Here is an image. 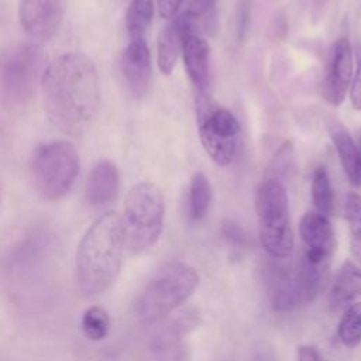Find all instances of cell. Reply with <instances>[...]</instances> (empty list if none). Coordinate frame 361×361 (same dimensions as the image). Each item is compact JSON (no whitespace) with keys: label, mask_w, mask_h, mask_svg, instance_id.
<instances>
[{"label":"cell","mask_w":361,"mask_h":361,"mask_svg":"<svg viewBox=\"0 0 361 361\" xmlns=\"http://www.w3.org/2000/svg\"><path fill=\"white\" fill-rule=\"evenodd\" d=\"M353 79V49L350 41L341 37L334 41L330 49L329 63L323 82V97L331 106L344 102Z\"/></svg>","instance_id":"obj_12"},{"label":"cell","mask_w":361,"mask_h":361,"mask_svg":"<svg viewBox=\"0 0 361 361\" xmlns=\"http://www.w3.org/2000/svg\"><path fill=\"white\" fill-rule=\"evenodd\" d=\"M344 217L348 223L353 254L361 261V195L351 192L345 196Z\"/></svg>","instance_id":"obj_28"},{"label":"cell","mask_w":361,"mask_h":361,"mask_svg":"<svg viewBox=\"0 0 361 361\" xmlns=\"http://www.w3.org/2000/svg\"><path fill=\"white\" fill-rule=\"evenodd\" d=\"M186 34L190 32L179 14L172 17V20L161 31L157 47V61L158 68L164 75L172 73L176 61L182 54V47Z\"/></svg>","instance_id":"obj_19"},{"label":"cell","mask_w":361,"mask_h":361,"mask_svg":"<svg viewBox=\"0 0 361 361\" xmlns=\"http://www.w3.org/2000/svg\"><path fill=\"white\" fill-rule=\"evenodd\" d=\"M182 56L186 73L197 89V93L206 92L210 58V47L207 41L199 34H186L182 47Z\"/></svg>","instance_id":"obj_17"},{"label":"cell","mask_w":361,"mask_h":361,"mask_svg":"<svg viewBox=\"0 0 361 361\" xmlns=\"http://www.w3.org/2000/svg\"><path fill=\"white\" fill-rule=\"evenodd\" d=\"M196 123L202 145L212 161L219 166L230 165L238 154L241 138L235 116L200 92L196 97Z\"/></svg>","instance_id":"obj_7"},{"label":"cell","mask_w":361,"mask_h":361,"mask_svg":"<svg viewBox=\"0 0 361 361\" xmlns=\"http://www.w3.org/2000/svg\"><path fill=\"white\" fill-rule=\"evenodd\" d=\"M212 203V186L203 172H196L190 179L189 186V212L193 220H200L206 216Z\"/></svg>","instance_id":"obj_24"},{"label":"cell","mask_w":361,"mask_h":361,"mask_svg":"<svg viewBox=\"0 0 361 361\" xmlns=\"http://www.w3.org/2000/svg\"><path fill=\"white\" fill-rule=\"evenodd\" d=\"M182 0H157L158 13L162 18H172L180 8Z\"/></svg>","instance_id":"obj_33"},{"label":"cell","mask_w":361,"mask_h":361,"mask_svg":"<svg viewBox=\"0 0 361 361\" xmlns=\"http://www.w3.org/2000/svg\"><path fill=\"white\" fill-rule=\"evenodd\" d=\"M54 245V234L47 227H34L24 233L6 251L3 264L13 272H30L48 258Z\"/></svg>","instance_id":"obj_10"},{"label":"cell","mask_w":361,"mask_h":361,"mask_svg":"<svg viewBox=\"0 0 361 361\" xmlns=\"http://www.w3.org/2000/svg\"><path fill=\"white\" fill-rule=\"evenodd\" d=\"M196 269L185 262L164 264L144 285L134 302L135 319L147 326L161 323L197 288Z\"/></svg>","instance_id":"obj_3"},{"label":"cell","mask_w":361,"mask_h":361,"mask_svg":"<svg viewBox=\"0 0 361 361\" xmlns=\"http://www.w3.org/2000/svg\"><path fill=\"white\" fill-rule=\"evenodd\" d=\"M63 8V0H20V24L30 38L48 41L61 27Z\"/></svg>","instance_id":"obj_11"},{"label":"cell","mask_w":361,"mask_h":361,"mask_svg":"<svg viewBox=\"0 0 361 361\" xmlns=\"http://www.w3.org/2000/svg\"><path fill=\"white\" fill-rule=\"evenodd\" d=\"M288 32V20H286V14L283 11H278L274 18L269 23L268 27V35L271 39L274 41H279L283 39L285 35Z\"/></svg>","instance_id":"obj_31"},{"label":"cell","mask_w":361,"mask_h":361,"mask_svg":"<svg viewBox=\"0 0 361 361\" xmlns=\"http://www.w3.org/2000/svg\"><path fill=\"white\" fill-rule=\"evenodd\" d=\"M197 322V312L186 309L168 324L152 330L145 341L148 361H186L188 351L183 336L193 330Z\"/></svg>","instance_id":"obj_9"},{"label":"cell","mask_w":361,"mask_h":361,"mask_svg":"<svg viewBox=\"0 0 361 361\" xmlns=\"http://www.w3.org/2000/svg\"><path fill=\"white\" fill-rule=\"evenodd\" d=\"M164 216L165 200L161 189L152 182L134 185L126 196L121 217L126 247L134 254L151 248L161 237Z\"/></svg>","instance_id":"obj_4"},{"label":"cell","mask_w":361,"mask_h":361,"mask_svg":"<svg viewBox=\"0 0 361 361\" xmlns=\"http://www.w3.org/2000/svg\"><path fill=\"white\" fill-rule=\"evenodd\" d=\"M120 175L117 166L110 161H102L94 165L87 176L85 199L92 207H104L118 195Z\"/></svg>","instance_id":"obj_15"},{"label":"cell","mask_w":361,"mask_h":361,"mask_svg":"<svg viewBox=\"0 0 361 361\" xmlns=\"http://www.w3.org/2000/svg\"><path fill=\"white\" fill-rule=\"evenodd\" d=\"M252 14V0L235 1V35L238 41H243L248 32Z\"/></svg>","instance_id":"obj_29"},{"label":"cell","mask_w":361,"mask_h":361,"mask_svg":"<svg viewBox=\"0 0 361 361\" xmlns=\"http://www.w3.org/2000/svg\"><path fill=\"white\" fill-rule=\"evenodd\" d=\"M293 161H295L293 144L290 141L282 142L279 148L275 151V154L272 155L271 161L268 162L264 172V179L283 183V180L292 171Z\"/></svg>","instance_id":"obj_27"},{"label":"cell","mask_w":361,"mask_h":361,"mask_svg":"<svg viewBox=\"0 0 361 361\" xmlns=\"http://www.w3.org/2000/svg\"><path fill=\"white\" fill-rule=\"evenodd\" d=\"M221 233H223V237L230 243V244H234V245H244L247 238H245V234L244 231L240 228L238 224H235L234 221H224L223 223V227H221Z\"/></svg>","instance_id":"obj_32"},{"label":"cell","mask_w":361,"mask_h":361,"mask_svg":"<svg viewBox=\"0 0 361 361\" xmlns=\"http://www.w3.org/2000/svg\"><path fill=\"white\" fill-rule=\"evenodd\" d=\"M154 0H133L126 13V30L130 39H144L152 21Z\"/></svg>","instance_id":"obj_22"},{"label":"cell","mask_w":361,"mask_h":361,"mask_svg":"<svg viewBox=\"0 0 361 361\" xmlns=\"http://www.w3.org/2000/svg\"><path fill=\"white\" fill-rule=\"evenodd\" d=\"M252 361H275V357H274V354L268 348L261 347V348L255 350Z\"/></svg>","instance_id":"obj_35"},{"label":"cell","mask_w":361,"mask_h":361,"mask_svg":"<svg viewBox=\"0 0 361 361\" xmlns=\"http://www.w3.org/2000/svg\"><path fill=\"white\" fill-rule=\"evenodd\" d=\"M126 235L118 213L109 212L87 228L75 258L78 286L85 296L94 298L110 289L120 274Z\"/></svg>","instance_id":"obj_2"},{"label":"cell","mask_w":361,"mask_h":361,"mask_svg":"<svg viewBox=\"0 0 361 361\" xmlns=\"http://www.w3.org/2000/svg\"><path fill=\"white\" fill-rule=\"evenodd\" d=\"M41 90L48 120L68 135H80L97 114L99 76L83 54L69 52L52 61L41 76Z\"/></svg>","instance_id":"obj_1"},{"label":"cell","mask_w":361,"mask_h":361,"mask_svg":"<svg viewBox=\"0 0 361 361\" xmlns=\"http://www.w3.org/2000/svg\"><path fill=\"white\" fill-rule=\"evenodd\" d=\"M0 207H1V195H0Z\"/></svg>","instance_id":"obj_37"},{"label":"cell","mask_w":361,"mask_h":361,"mask_svg":"<svg viewBox=\"0 0 361 361\" xmlns=\"http://www.w3.org/2000/svg\"><path fill=\"white\" fill-rule=\"evenodd\" d=\"M361 296V267L347 259L336 274L330 293L329 307L331 310H343Z\"/></svg>","instance_id":"obj_18"},{"label":"cell","mask_w":361,"mask_h":361,"mask_svg":"<svg viewBox=\"0 0 361 361\" xmlns=\"http://www.w3.org/2000/svg\"><path fill=\"white\" fill-rule=\"evenodd\" d=\"M44 52L34 42L13 47L0 56V96L8 106L25 104L34 94Z\"/></svg>","instance_id":"obj_8"},{"label":"cell","mask_w":361,"mask_h":361,"mask_svg":"<svg viewBox=\"0 0 361 361\" xmlns=\"http://www.w3.org/2000/svg\"><path fill=\"white\" fill-rule=\"evenodd\" d=\"M303 248L331 258L336 250V237L327 216L319 212H306L299 223Z\"/></svg>","instance_id":"obj_16"},{"label":"cell","mask_w":361,"mask_h":361,"mask_svg":"<svg viewBox=\"0 0 361 361\" xmlns=\"http://www.w3.org/2000/svg\"><path fill=\"white\" fill-rule=\"evenodd\" d=\"M340 341L348 347L355 348L361 343V302L345 307L337 327Z\"/></svg>","instance_id":"obj_26"},{"label":"cell","mask_w":361,"mask_h":361,"mask_svg":"<svg viewBox=\"0 0 361 361\" xmlns=\"http://www.w3.org/2000/svg\"><path fill=\"white\" fill-rule=\"evenodd\" d=\"M30 172L37 193L45 200H58L69 193L78 173L79 157L73 144L52 141L39 145L31 158Z\"/></svg>","instance_id":"obj_6"},{"label":"cell","mask_w":361,"mask_h":361,"mask_svg":"<svg viewBox=\"0 0 361 361\" xmlns=\"http://www.w3.org/2000/svg\"><path fill=\"white\" fill-rule=\"evenodd\" d=\"M329 131L348 182L355 188H361V157L355 141L347 128L337 121L330 123Z\"/></svg>","instance_id":"obj_20"},{"label":"cell","mask_w":361,"mask_h":361,"mask_svg":"<svg viewBox=\"0 0 361 361\" xmlns=\"http://www.w3.org/2000/svg\"><path fill=\"white\" fill-rule=\"evenodd\" d=\"M110 316L102 306L87 307L80 317V329L83 336L90 341L104 340L110 331Z\"/></svg>","instance_id":"obj_25"},{"label":"cell","mask_w":361,"mask_h":361,"mask_svg":"<svg viewBox=\"0 0 361 361\" xmlns=\"http://www.w3.org/2000/svg\"><path fill=\"white\" fill-rule=\"evenodd\" d=\"M357 148H358V152H360V157H361V131L358 134V144H357Z\"/></svg>","instance_id":"obj_36"},{"label":"cell","mask_w":361,"mask_h":361,"mask_svg":"<svg viewBox=\"0 0 361 361\" xmlns=\"http://www.w3.org/2000/svg\"><path fill=\"white\" fill-rule=\"evenodd\" d=\"M298 361H323V358L314 347L300 345L298 348Z\"/></svg>","instance_id":"obj_34"},{"label":"cell","mask_w":361,"mask_h":361,"mask_svg":"<svg viewBox=\"0 0 361 361\" xmlns=\"http://www.w3.org/2000/svg\"><path fill=\"white\" fill-rule=\"evenodd\" d=\"M355 59H357V66L350 85V99H351L353 107L355 110H361V45L357 47Z\"/></svg>","instance_id":"obj_30"},{"label":"cell","mask_w":361,"mask_h":361,"mask_svg":"<svg viewBox=\"0 0 361 361\" xmlns=\"http://www.w3.org/2000/svg\"><path fill=\"white\" fill-rule=\"evenodd\" d=\"M180 7L179 16L193 34H197L199 28L214 27L216 0H182Z\"/></svg>","instance_id":"obj_21"},{"label":"cell","mask_w":361,"mask_h":361,"mask_svg":"<svg viewBox=\"0 0 361 361\" xmlns=\"http://www.w3.org/2000/svg\"><path fill=\"white\" fill-rule=\"evenodd\" d=\"M312 200L316 212L329 216L334 210V193L329 173L323 165H319L312 175Z\"/></svg>","instance_id":"obj_23"},{"label":"cell","mask_w":361,"mask_h":361,"mask_svg":"<svg viewBox=\"0 0 361 361\" xmlns=\"http://www.w3.org/2000/svg\"><path fill=\"white\" fill-rule=\"evenodd\" d=\"M265 279L269 289L271 306L275 312L286 313L300 307L295 279L293 265L281 264L279 259H274L265 268Z\"/></svg>","instance_id":"obj_14"},{"label":"cell","mask_w":361,"mask_h":361,"mask_svg":"<svg viewBox=\"0 0 361 361\" xmlns=\"http://www.w3.org/2000/svg\"><path fill=\"white\" fill-rule=\"evenodd\" d=\"M259 241L274 259H288L293 251V230L283 183L264 179L255 195Z\"/></svg>","instance_id":"obj_5"},{"label":"cell","mask_w":361,"mask_h":361,"mask_svg":"<svg viewBox=\"0 0 361 361\" xmlns=\"http://www.w3.org/2000/svg\"><path fill=\"white\" fill-rule=\"evenodd\" d=\"M118 69L127 92L135 97H142L151 83V56L145 39H130L120 55Z\"/></svg>","instance_id":"obj_13"}]
</instances>
